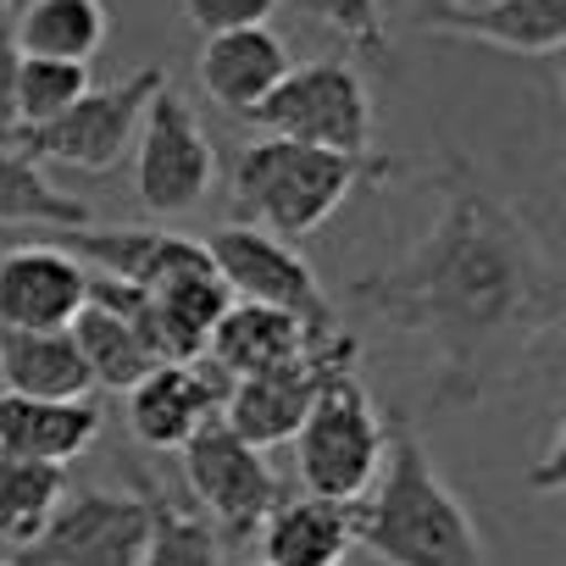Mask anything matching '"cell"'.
<instances>
[{"mask_svg": "<svg viewBox=\"0 0 566 566\" xmlns=\"http://www.w3.org/2000/svg\"><path fill=\"white\" fill-rule=\"evenodd\" d=\"M317 334L290 317V312H272V306H250V301H228V312L217 317L211 339H206V356L228 384L239 378H255V373H272L283 361H295Z\"/></svg>", "mask_w": 566, "mask_h": 566, "instance_id": "cell-16", "label": "cell"}, {"mask_svg": "<svg viewBox=\"0 0 566 566\" xmlns=\"http://www.w3.org/2000/svg\"><path fill=\"white\" fill-rule=\"evenodd\" d=\"M295 467L306 494L356 505L384 467V417L361 378H334L295 428Z\"/></svg>", "mask_w": 566, "mask_h": 566, "instance_id": "cell-5", "label": "cell"}, {"mask_svg": "<svg viewBox=\"0 0 566 566\" xmlns=\"http://www.w3.org/2000/svg\"><path fill=\"white\" fill-rule=\"evenodd\" d=\"M356 544L378 566H483L472 511L400 417L384 422V467L356 500Z\"/></svg>", "mask_w": 566, "mask_h": 566, "instance_id": "cell-2", "label": "cell"}, {"mask_svg": "<svg viewBox=\"0 0 566 566\" xmlns=\"http://www.w3.org/2000/svg\"><path fill=\"white\" fill-rule=\"evenodd\" d=\"M356 361H361V339L345 334V328H328V334H317L295 361L228 384L217 417H222V428H228L233 439H244L250 450L266 455L272 444L295 439V428L306 422L312 400H317L334 378H350Z\"/></svg>", "mask_w": 566, "mask_h": 566, "instance_id": "cell-6", "label": "cell"}, {"mask_svg": "<svg viewBox=\"0 0 566 566\" xmlns=\"http://www.w3.org/2000/svg\"><path fill=\"white\" fill-rule=\"evenodd\" d=\"M73 261H95L101 277H117L128 290H167L178 277L211 272V255L200 239L167 233V228H78L62 239Z\"/></svg>", "mask_w": 566, "mask_h": 566, "instance_id": "cell-14", "label": "cell"}, {"mask_svg": "<svg viewBox=\"0 0 566 566\" xmlns=\"http://www.w3.org/2000/svg\"><path fill=\"white\" fill-rule=\"evenodd\" d=\"M356 549V505L295 494L261 522V566H345Z\"/></svg>", "mask_w": 566, "mask_h": 566, "instance_id": "cell-18", "label": "cell"}, {"mask_svg": "<svg viewBox=\"0 0 566 566\" xmlns=\"http://www.w3.org/2000/svg\"><path fill=\"white\" fill-rule=\"evenodd\" d=\"M139 494L150 505V538H145L139 566H222V538L211 533L200 511L172 505L150 472H139Z\"/></svg>", "mask_w": 566, "mask_h": 566, "instance_id": "cell-25", "label": "cell"}, {"mask_svg": "<svg viewBox=\"0 0 566 566\" xmlns=\"http://www.w3.org/2000/svg\"><path fill=\"white\" fill-rule=\"evenodd\" d=\"M90 306V266L62 244H12L0 250V328L56 334Z\"/></svg>", "mask_w": 566, "mask_h": 566, "instance_id": "cell-12", "label": "cell"}, {"mask_svg": "<svg viewBox=\"0 0 566 566\" xmlns=\"http://www.w3.org/2000/svg\"><path fill=\"white\" fill-rule=\"evenodd\" d=\"M266 128L272 139L317 145L334 156H373V95L345 56H317L306 67H290L283 84L244 117Z\"/></svg>", "mask_w": 566, "mask_h": 566, "instance_id": "cell-4", "label": "cell"}, {"mask_svg": "<svg viewBox=\"0 0 566 566\" xmlns=\"http://www.w3.org/2000/svg\"><path fill=\"white\" fill-rule=\"evenodd\" d=\"M7 23H12L18 51L45 56V62L90 67L106 45V7L101 0H18Z\"/></svg>", "mask_w": 566, "mask_h": 566, "instance_id": "cell-21", "label": "cell"}, {"mask_svg": "<svg viewBox=\"0 0 566 566\" xmlns=\"http://www.w3.org/2000/svg\"><path fill=\"white\" fill-rule=\"evenodd\" d=\"M0 566H18V560H0Z\"/></svg>", "mask_w": 566, "mask_h": 566, "instance_id": "cell-32", "label": "cell"}, {"mask_svg": "<svg viewBox=\"0 0 566 566\" xmlns=\"http://www.w3.org/2000/svg\"><path fill=\"white\" fill-rule=\"evenodd\" d=\"M150 538L145 494L67 489L45 533L18 549V566H139Z\"/></svg>", "mask_w": 566, "mask_h": 566, "instance_id": "cell-11", "label": "cell"}, {"mask_svg": "<svg viewBox=\"0 0 566 566\" xmlns=\"http://www.w3.org/2000/svg\"><path fill=\"white\" fill-rule=\"evenodd\" d=\"M139 150H134V195L150 217H184L195 211L217 184V150L195 117V106L172 90V78L150 95L139 117Z\"/></svg>", "mask_w": 566, "mask_h": 566, "instance_id": "cell-9", "label": "cell"}, {"mask_svg": "<svg viewBox=\"0 0 566 566\" xmlns=\"http://www.w3.org/2000/svg\"><path fill=\"white\" fill-rule=\"evenodd\" d=\"M101 433V406L95 400H23L0 395V455L12 461H45L67 467L84 455Z\"/></svg>", "mask_w": 566, "mask_h": 566, "instance_id": "cell-19", "label": "cell"}, {"mask_svg": "<svg viewBox=\"0 0 566 566\" xmlns=\"http://www.w3.org/2000/svg\"><path fill=\"white\" fill-rule=\"evenodd\" d=\"M12 7H18V0H0V18H12Z\"/></svg>", "mask_w": 566, "mask_h": 566, "instance_id": "cell-31", "label": "cell"}, {"mask_svg": "<svg viewBox=\"0 0 566 566\" xmlns=\"http://www.w3.org/2000/svg\"><path fill=\"white\" fill-rule=\"evenodd\" d=\"M67 334H73V350H78V361H84V373H90L95 389L128 395V389L156 367V356L145 350V339H139L123 317H112L106 306H84Z\"/></svg>", "mask_w": 566, "mask_h": 566, "instance_id": "cell-23", "label": "cell"}, {"mask_svg": "<svg viewBox=\"0 0 566 566\" xmlns=\"http://www.w3.org/2000/svg\"><path fill=\"white\" fill-rule=\"evenodd\" d=\"M433 228L384 272L356 277V301L400 334L439 350L433 406H472L544 345L566 317V283L533 228L450 156L439 172Z\"/></svg>", "mask_w": 566, "mask_h": 566, "instance_id": "cell-1", "label": "cell"}, {"mask_svg": "<svg viewBox=\"0 0 566 566\" xmlns=\"http://www.w3.org/2000/svg\"><path fill=\"white\" fill-rule=\"evenodd\" d=\"M0 384L23 400H90L95 384L73 350V334H12L0 328Z\"/></svg>", "mask_w": 566, "mask_h": 566, "instance_id": "cell-20", "label": "cell"}, {"mask_svg": "<svg viewBox=\"0 0 566 566\" xmlns=\"http://www.w3.org/2000/svg\"><path fill=\"white\" fill-rule=\"evenodd\" d=\"M395 161L384 156H334L317 145H295V139H272L261 134L255 145L239 150L233 172H228V195H233V217L295 244L306 233H317L367 178H389Z\"/></svg>", "mask_w": 566, "mask_h": 566, "instance_id": "cell-3", "label": "cell"}, {"mask_svg": "<svg viewBox=\"0 0 566 566\" xmlns=\"http://www.w3.org/2000/svg\"><path fill=\"white\" fill-rule=\"evenodd\" d=\"M84 95H90V67L23 56V67H18V128L56 123V117H62L67 106H78Z\"/></svg>", "mask_w": 566, "mask_h": 566, "instance_id": "cell-26", "label": "cell"}, {"mask_svg": "<svg viewBox=\"0 0 566 566\" xmlns=\"http://www.w3.org/2000/svg\"><path fill=\"white\" fill-rule=\"evenodd\" d=\"M167 84L161 67H139L123 84L90 90L78 106H67L56 123L40 128H12L0 145L23 150L29 161H56V167H78V172H112L123 161V150L139 134V117L150 106V95Z\"/></svg>", "mask_w": 566, "mask_h": 566, "instance_id": "cell-8", "label": "cell"}, {"mask_svg": "<svg viewBox=\"0 0 566 566\" xmlns=\"http://www.w3.org/2000/svg\"><path fill=\"white\" fill-rule=\"evenodd\" d=\"M62 494H67L62 467L0 455V538H7L12 549H29L45 533V522L56 516Z\"/></svg>", "mask_w": 566, "mask_h": 566, "instance_id": "cell-24", "label": "cell"}, {"mask_svg": "<svg viewBox=\"0 0 566 566\" xmlns=\"http://www.w3.org/2000/svg\"><path fill=\"white\" fill-rule=\"evenodd\" d=\"M295 7L323 23L334 40H345V51L384 62L389 56V23H384V0H295Z\"/></svg>", "mask_w": 566, "mask_h": 566, "instance_id": "cell-27", "label": "cell"}, {"mask_svg": "<svg viewBox=\"0 0 566 566\" xmlns=\"http://www.w3.org/2000/svg\"><path fill=\"white\" fill-rule=\"evenodd\" d=\"M290 45H283L272 29H239V34H211L200 45V62H195V78L200 90L233 112V117H250L277 84L290 73Z\"/></svg>", "mask_w": 566, "mask_h": 566, "instance_id": "cell-15", "label": "cell"}, {"mask_svg": "<svg viewBox=\"0 0 566 566\" xmlns=\"http://www.w3.org/2000/svg\"><path fill=\"white\" fill-rule=\"evenodd\" d=\"M206 255H211V272L228 290V301H250V306H272V312H290L301 317L312 334H328L339 328V312L323 290L317 266L250 222H228L206 239Z\"/></svg>", "mask_w": 566, "mask_h": 566, "instance_id": "cell-7", "label": "cell"}, {"mask_svg": "<svg viewBox=\"0 0 566 566\" xmlns=\"http://www.w3.org/2000/svg\"><path fill=\"white\" fill-rule=\"evenodd\" d=\"M184 23L211 40V34H239V29H266V18L277 12V0H178Z\"/></svg>", "mask_w": 566, "mask_h": 566, "instance_id": "cell-28", "label": "cell"}, {"mask_svg": "<svg viewBox=\"0 0 566 566\" xmlns=\"http://www.w3.org/2000/svg\"><path fill=\"white\" fill-rule=\"evenodd\" d=\"M228 378L211 361H189V367H150L128 395H123V417L128 433L150 450H184L217 411H222Z\"/></svg>", "mask_w": 566, "mask_h": 566, "instance_id": "cell-13", "label": "cell"}, {"mask_svg": "<svg viewBox=\"0 0 566 566\" xmlns=\"http://www.w3.org/2000/svg\"><path fill=\"white\" fill-rule=\"evenodd\" d=\"M494 0H439V12H483Z\"/></svg>", "mask_w": 566, "mask_h": 566, "instance_id": "cell-30", "label": "cell"}, {"mask_svg": "<svg viewBox=\"0 0 566 566\" xmlns=\"http://www.w3.org/2000/svg\"><path fill=\"white\" fill-rule=\"evenodd\" d=\"M255 566H261V560H255Z\"/></svg>", "mask_w": 566, "mask_h": 566, "instance_id": "cell-33", "label": "cell"}, {"mask_svg": "<svg viewBox=\"0 0 566 566\" xmlns=\"http://www.w3.org/2000/svg\"><path fill=\"white\" fill-rule=\"evenodd\" d=\"M18 67H23V51L12 40V23L0 18V139L18 128Z\"/></svg>", "mask_w": 566, "mask_h": 566, "instance_id": "cell-29", "label": "cell"}, {"mask_svg": "<svg viewBox=\"0 0 566 566\" xmlns=\"http://www.w3.org/2000/svg\"><path fill=\"white\" fill-rule=\"evenodd\" d=\"M439 40H472L511 56H555L566 45V0H494L483 12H428L417 23Z\"/></svg>", "mask_w": 566, "mask_h": 566, "instance_id": "cell-17", "label": "cell"}, {"mask_svg": "<svg viewBox=\"0 0 566 566\" xmlns=\"http://www.w3.org/2000/svg\"><path fill=\"white\" fill-rule=\"evenodd\" d=\"M178 455H184V483L222 544H244L250 533H261V522L283 500L272 461L261 450H250L244 439H233L222 428V417H211Z\"/></svg>", "mask_w": 566, "mask_h": 566, "instance_id": "cell-10", "label": "cell"}, {"mask_svg": "<svg viewBox=\"0 0 566 566\" xmlns=\"http://www.w3.org/2000/svg\"><path fill=\"white\" fill-rule=\"evenodd\" d=\"M90 206L67 189H56L40 161H29L23 150L0 145V228H62V233H78L90 228Z\"/></svg>", "mask_w": 566, "mask_h": 566, "instance_id": "cell-22", "label": "cell"}]
</instances>
